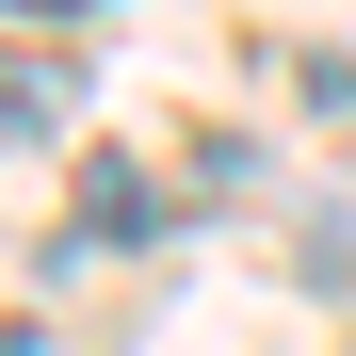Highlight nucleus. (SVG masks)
Here are the masks:
<instances>
[{"instance_id":"obj_1","label":"nucleus","mask_w":356,"mask_h":356,"mask_svg":"<svg viewBox=\"0 0 356 356\" xmlns=\"http://www.w3.org/2000/svg\"><path fill=\"white\" fill-rule=\"evenodd\" d=\"M65 97H81L65 65H0V130H49V113H65Z\"/></svg>"},{"instance_id":"obj_2","label":"nucleus","mask_w":356,"mask_h":356,"mask_svg":"<svg viewBox=\"0 0 356 356\" xmlns=\"http://www.w3.org/2000/svg\"><path fill=\"white\" fill-rule=\"evenodd\" d=\"M0 17H97V0H0Z\"/></svg>"},{"instance_id":"obj_3","label":"nucleus","mask_w":356,"mask_h":356,"mask_svg":"<svg viewBox=\"0 0 356 356\" xmlns=\"http://www.w3.org/2000/svg\"><path fill=\"white\" fill-rule=\"evenodd\" d=\"M0 356H65V340H33V324H0Z\"/></svg>"}]
</instances>
